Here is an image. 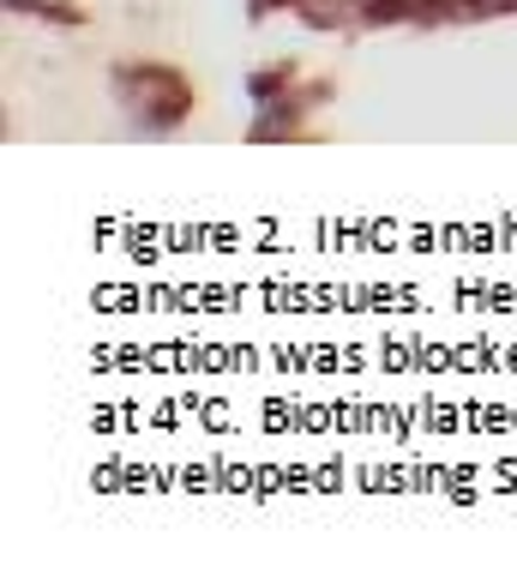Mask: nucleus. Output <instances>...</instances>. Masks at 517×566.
I'll return each mask as SVG.
<instances>
[{
    "label": "nucleus",
    "mask_w": 517,
    "mask_h": 566,
    "mask_svg": "<svg viewBox=\"0 0 517 566\" xmlns=\"http://www.w3.org/2000/svg\"><path fill=\"white\" fill-rule=\"evenodd\" d=\"M115 97L139 133H169L187 120V109H193V91H187L169 66H151V61L115 66Z\"/></svg>",
    "instance_id": "nucleus-1"
},
{
    "label": "nucleus",
    "mask_w": 517,
    "mask_h": 566,
    "mask_svg": "<svg viewBox=\"0 0 517 566\" xmlns=\"http://www.w3.org/2000/svg\"><path fill=\"white\" fill-rule=\"evenodd\" d=\"M7 12H54V24H78V12H66L61 0H7Z\"/></svg>",
    "instance_id": "nucleus-2"
}]
</instances>
